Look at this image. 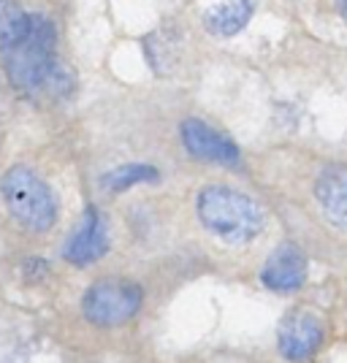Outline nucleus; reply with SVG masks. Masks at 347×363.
Wrapping results in <instances>:
<instances>
[{
  "mask_svg": "<svg viewBox=\"0 0 347 363\" xmlns=\"http://www.w3.org/2000/svg\"><path fill=\"white\" fill-rule=\"evenodd\" d=\"M28 19L14 0H0V49H6L9 44H14L22 35V30L28 28Z\"/></svg>",
  "mask_w": 347,
  "mask_h": 363,
  "instance_id": "12",
  "label": "nucleus"
},
{
  "mask_svg": "<svg viewBox=\"0 0 347 363\" xmlns=\"http://www.w3.org/2000/svg\"><path fill=\"white\" fill-rule=\"evenodd\" d=\"M315 201L336 228L347 230V168H326L315 182Z\"/></svg>",
  "mask_w": 347,
  "mask_h": 363,
  "instance_id": "9",
  "label": "nucleus"
},
{
  "mask_svg": "<svg viewBox=\"0 0 347 363\" xmlns=\"http://www.w3.org/2000/svg\"><path fill=\"white\" fill-rule=\"evenodd\" d=\"M339 3V11H342V16L347 19V0H336Z\"/></svg>",
  "mask_w": 347,
  "mask_h": 363,
  "instance_id": "13",
  "label": "nucleus"
},
{
  "mask_svg": "<svg viewBox=\"0 0 347 363\" xmlns=\"http://www.w3.org/2000/svg\"><path fill=\"white\" fill-rule=\"evenodd\" d=\"M158 179V171L152 166H122V168H114V171H109L101 184H104L109 193H122V190H128V187H133V184H141V182H155Z\"/></svg>",
  "mask_w": 347,
  "mask_h": 363,
  "instance_id": "11",
  "label": "nucleus"
},
{
  "mask_svg": "<svg viewBox=\"0 0 347 363\" xmlns=\"http://www.w3.org/2000/svg\"><path fill=\"white\" fill-rule=\"evenodd\" d=\"M182 133V144L184 150L190 152L196 160H204V163H217V166H239L242 155H239V147L231 141L228 136H223L217 128H211L201 120H184L180 128Z\"/></svg>",
  "mask_w": 347,
  "mask_h": 363,
  "instance_id": "6",
  "label": "nucleus"
},
{
  "mask_svg": "<svg viewBox=\"0 0 347 363\" xmlns=\"http://www.w3.org/2000/svg\"><path fill=\"white\" fill-rule=\"evenodd\" d=\"M320 345H323V320L307 309L290 312L277 331V350L290 363L309 361Z\"/></svg>",
  "mask_w": 347,
  "mask_h": 363,
  "instance_id": "5",
  "label": "nucleus"
},
{
  "mask_svg": "<svg viewBox=\"0 0 347 363\" xmlns=\"http://www.w3.org/2000/svg\"><path fill=\"white\" fill-rule=\"evenodd\" d=\"M260 282L274 293H296L307 282V257L302 250L296 244H280L260 269Z\"/></svg>",
  "mask_w": 347,
  "mask_h": 363,
  "instance_id": "8",
  "label": "nucleus"
},
{
  "mask_svg": "<svg viewBox=\"0 0 347 363\" xmlns=\"http://www.w3.org/2000/svg\"><path fill=\"white\" fill-rule=\"evenodd\" d=\"M55 41L57 33L46 16L35 14L14 44L3 49L6 74L19 90H35L55 76Z\"/></svg>",
  "mask_w": 347,
  "mask_h": 363,
  "instance_id": "2",
  "label": "nucleus"
},
{
  "mask_svg": "<svg viewBox=\"0 0 347 363\" xmlns=\"http://www.w3.org/2000/svg\"><path fill=\"white\" fill-rule=\"evenodd\" d=\"M106 250H109V225L104 212L87 209L62 247V257L71 266H90L106 255Z\"/></svg>",
  "mask_w": 347,
  "mask_h": 363,
  "instance_id": "7",
  "label": "nucleus"
},
{
  "mask_svg": "<svg viewBox=\"0 0 347 363\" xmlns=\"http://www.w3.org/2000/svg\"><path fill=\"white\" fill-rule=\"evenodd\" d=\"M0 196L6 203V212L14 217L16 225H22L31 233H46L57 223L55 193L33 168H9L0 179Z\"/></svg>",
  "mask_w": 347,
  "mask_h": 363,
  "instance_id": "3",
  "label": "nucleus"
},
{
  "mask_svg": "<svg viewBox=\"0 0 347 363\" xmlns=\"http://www.w3.org/2000/svg\"><path fill=\"white\" fill-rule=\"evenodd\" d=\"M141 301H144V293L136 282L109 277V279H101L87 288L84 298H82V312L92 325L117 328L136 318Z\"/></svg>",
  "mask_w": 347,
  "mask_h": 363,
  "instance_id": "4",
  "label": "nucleus"
},
{
  "mask_svg": "<svg viewBox=\"0 0 347 363\" xmlns=\"http://www.w3.org/2000/svg\"><path fill=\"white\" fill-rule=\"evenodd\" d=\"M198 217L211 236L228 244L253 242L266 225L260 203L226 184H209L198 193Z\"/></svg>",
  "mask_w": 347,
  "mask_h": 363,
  "instance_id": "1",
  "label": "nucleus"
},
{
  "mask_svg": "<svg viewBox=\"0 0 347 363\" xmlns=\"http://www.w3.org/2000/svg\"><path fill=\"white\" fill-rule=\"evenodd\" d=\"M250 16H253L250 0H223L204 14V25L214 35H236L250 22Z\"/></svg>",
  "mask_w": 347,
  "mask_h": 363,
  "instance_id": "10",
  "label": "nucleus"
}]
</instances>
